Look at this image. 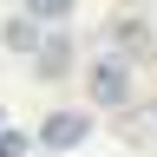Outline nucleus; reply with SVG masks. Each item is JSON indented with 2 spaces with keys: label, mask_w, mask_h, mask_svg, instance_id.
Returning a JSON list of instances; mask_svg holds the SVG:
<instances>
[{
  "label": "nucleus",
  "mask_w": 157,
  "mask_h": 157,
  "mask_svg": "<svg viewBox=\"0 0 157 157\" xmlns=\"http://www.w3.org/2000/svg\"><path fill=\"white\" fill-rule=\"evenodd\" d=\"M85 85L98 105H124V92H131V72H124V59H98V66L85 72Z\"/></svg>",
  "instance_id": "1"
},
{
  "label": "nucleus",
  "mask_w": 157,
  "mask_h": 157,
  "mask_svg": "<svg viewBox=\"0 0 157 157\" xmlns=\"http://www.w3.org/2000/svg\"><path fill=\"white\" fill-rule=\"evenodd\" d=\"M85 131H92L85 111H52L46 124H39V144L46 151H72V144H85Z\"/></svg>",
  "instance_id": "2"
},
{
  "label": "nucleus",
  "mask_w": 157,
  "mask_h": 157,
  "mask_svg": "<svg viewBox=\"0 0 157 157\" xmlns=\"http://www.w3.org/2000/svg\"><path fill=\"white\" fill-rule=\"evenodd\" d=\"M33 66L46 72V78H66V72H72V39L59 33V26H52V33L39 26V46H33Z\"/></svg>",
  "instance_id": "3"
},
{
  "label": "nucleus",
  "mask_w": 157,
  "mask_h": 157,
  "mask_svg": "<svg viewBox=\"0 0 157 157\" xmlns=\"http://www.w3.org/2000/svg\"><path fill=\"white\" fill-rule=\"evenodd\" d=\"M7 46H13V52H33V46H39V20H26V13L7 20Z\"/></svg>",
  "instance_id": "4"
},
{
  "label": "nucleus",
  "mask_w": 157,
  "mask_h": 157,
  "mask_svg": "<svg viewBox=\"0 0 157 157\" xmlns=\"http://www.w3.org/2000/svg\"><path fill=\"white\" fill-rule=\"evenodd\" d=\"M66 13H72V0H26V20H39V26H46V20L59 26Z\"/></svg>",
  "instance_id": "5"
},
{
  "label": "nucleus",
  "mask_w": 157,
  "mask_h": 157,
  "mask_svg": "<svg viewBox=\"0 0 157 157\" xmlns=\"http://www.w3.org/2000/svg\"><path fill=\"white\" fill-rule=\"evenodd\" d=\"M26 151H33V137H26V131L0 124V157H26Z\"/></svg>",
  "instance_id": "6"
}]
</instances>
